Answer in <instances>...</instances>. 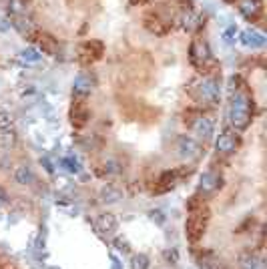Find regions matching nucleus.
Wrapping results in <instances>:
<instances>
[{"instance_id":"obj_1","label":"nucleus","mask_w":267,"mask_h":269,"mask_svg":"<svg viewBox=\"0 0 267 269\" xmlns=\"http://www.w3.org/2000/svg\"><path fill=\"white\" fill-rule=\"evenodd\" d=\"M251 115H253V99L243 91L233 93L231 101H229V111H227L229 125L235 131H243V129L249 127Z\"/></svg>"},{"instance_id":"obj_2","label":"nucleus","mask_w":267,"mask_h":269,"mask_svg":"<svg viewBox=\"0 0 267 269\" xmlns=\"http://www.w3.org/2000/svg\"><path fill=\"white\" fill-rule=\"evenodd\" d=\"M195 91H197V97H199L201 101L211 104V106H217L221 102V83L215 76H203V78H199Z\"/></svg>"},{"instance_id":"obj_3","label":"nucleus","mask_w":267,"mask_h":269,"mask_svg":"<svg viewBox=\"0 0 267 269\" xmlns=\"http://www.w3.org/2000/svg\"><path fill=\"white\" fill-rule=\"evenodd\" d=\"M175 151L183 161H193L201 157V145L197 143V139L189 137V134H179L177 143H175Z\"/></svg>"},{"instance_id":"obj_4","label":"nucleus","mask_w":267,"mask_h":269,"mask_svg":"<svg viewBox=\"0 0 267 269\" xmlns=\"http://www.w3.org/2000/svg\"><path fill=\"white\" fill-rule=\"evenodd\" d=\"M189 59H191L193 67H197V68H205L211 61H213V55H211V48H209L207 40H203V38H193V40H191Z\"/></svg>"},{"instance_id":"obj_5","label":"nucleus","mask_w":267,"mask_h":269,"mask_svg":"<svg viewBox=\"0 0 267 269\" xmlns=\"http://www.w3.org/2000/svg\"><path fill=\"white\" fill-rule=\"evenodd\" d=\"M95 87H97L95 74L93 72H81L74 78V83H72V95L78 97V99L81 97H87V95H91L95 91Z\"/></svg>"},{"instance_id":"obj_6","label":"nucleus","mask_w":267,"mask_h":269,"mask_svg":"<svg viewBox=\"0 0 267 269\" xmlns=\"http://www.w3.org/2000/svg\"><path fill=\"white\" fill-rule=\"evenodd\" d=\"M177 24L185 31V33H197L201 26H203V18H201L199 12H195L193 8H187L181 12V16L177 18Z\"/></svg>"},{"instance_id":"obj_7","label":"nucleus","mask_w":267,"mask_h":269,"mask_svg":"<svg viewBox=\"0 0 267 269\" xmlns=\"http://www.w3.org/2000/svg\"><path fill=\"white\" fill-rule=\"evenodd\" d=\"M221 185H223V179H221V175H219V173H215V171H205V173H201L199 193H203V195L215 193Z\"/></svg>"},{"instance_id":"obj_8","label":"nucleus","mask_w":267,"mask_h":269,"mask_svg":"<svg viewBox=\"0 0 267 269\" xmlns=\"http://www.w3.org/2000/svg\"><path fill=\"white\" fill-rule=\"evenodd\" d=\"M237 147H239V139H237V134L233 131H223V133L219 134V139H217V143H215V149H217V153H221V155H233L235 151H237Z\"/></svg>"},{"instance_id":"obj_9","label":"nucleus","mask_w":267,"mask_h":269,"mask_svg":"<svg viewBox=\"0 0 267 269\" xmlns=\"http://www.w3.org/2000/svg\"><path fill=\"white\" fill-rule=\"evenodd\" d=\"M237 8H239V12H241L243 18H247V20L253 22L263 12V0H239Z\"/></svg>"},{"instance_id":"obj_10","label":"nucleus","mask_w":267,"mask_h":269,"mask_svg":"<svg viewBox=\"0 0 267 269\" xmlns=\"http://www.w3.org/2000/svg\"><path fill=\"white\" fill-rule=\"evenodd\" d=\"M102 50H104V44L100 40H87L81 46V61L85 65H91L93 61H97V59L102 57Z\"/></svg>"},{"instance_id":"obj_11","label":"nucleus","mask_w":267,"mask_h":269,"mask_svg":"<svg viewBox=\"0 0 267 269\" xmlns=\"http://www.w3.org/2000/svg\"><path fill=\"white\" fill-rule=\"evenodd\" d=\"M237 40L247 48H263L265 46V34L255 29H245L241 34H237Z\"/></svg>"},{"instance_id":"obj_12","label":"nucleus","mask_w":267,"mask_h":269,"mask_svg":"<svg viewBox=\"0 0 267 269\" xmlns=\"http://www.w3.org/2000/svg\"><path fill=\"white\" fill-rule=\"evenodd\" d=\"M145 29L151 34L165 36L169 33V29H171V24H169V20L161 18L159 14H149V16H145Z\"/></svg>"},{"instance_id":"obj_13","label":"nucleus","mask_w":267,"mask_h":269,"mask_svg":"<svg viewBox=\"0 0 267 269\" xmlns=\"http://www.w3.org/2000/svg\"><path fill=\"white\" fill-rule=\"evenodd\" d=\"M10 18V26L20 34V36H33L34 34V22L29 14H22V16H8Z\"/></svg>"},{"instance_id":"obj_14","label":"nucleus","mask_w":267,"mask_h":269,"mask_svg":"<svg viewBox=\"0 0 267 269\" xmlns=\"http://www.w3.org/2000/svg\"><path fill=\"white\" fill-rule=\"evenodd\" d=\"M193 133L203 141H209L215 133V121L211 117H197V121L193 123Z\"/></svg>"},{"instance_id":"obj_15","label":"nucleus","mask_w":267,"mask_h":269,"mask_svg":"<svg viewBox=\"0 0 267 269\" xmlns=\"http://www.w3.org/2000/svg\"><path fill=\"white\" fill-rule=\"evenodd\" d=\"M95 229L99 233H104V235L115 233L117 231V217L113 213H102V215L97 217V221H95Z\"/></svg>"},{"instance_id":"obj_16","label":"nucleus","mask_w":267,"mask_h":269,"mask_svg":"<svg viewBox=\"0 0 267 269\" xmlns=\"http://www.w3.org/2000/svg\"><path fill=\"white\" fill-rule=\"evenodd\" d=\"M99 197H100V203L113 205V203H119L123 199V193H121V189L115 187V185H104V187L100 189Z\"/></svg>"},{"instance_id":"obj_17","label":"nucleus","mask_w":267,"mask_h":269,"mask_svg":"<svg viewBox=\"0 0 267 269\" xmlns=\"http://www.w3.org/2000/svg\"><path fill=\"white\" fill-rule=\"evenodd\" d=\"M38 46H40V48H38L40 52H46V55H52V57L59 52V42H57V38L46 33L38 34Z\"/></svg>"},{"instance_id":"obj_18","label":"nucleus","mask_w":267,"mask_h":269,"mask_svg":"<svg viewBox=\"0 0 267 269\" xmlns=\"http://www.w3.org/2000/svg\"><path fill=\"white\" fill-rule=\"evenodd\" d=\"M70 121H72V125L74 127H83L87 121H89V117H91V113H89V109L85 106V104H81V102H76L74 106H72V111H70Z\"/></svg>"},{"instance_id":"obj_19","label":"nucleus","mask_w":267,"mask_h":269,"mask_svg":"<svg viewBox=\"0 0 267 269\" xmlns=\"http://www.w3.org/2000/svg\"><path fill=\"white\" fill-rule=\"evenodd\" d=\"M14 181L18 185H31L34 181V173L29 165H18L14 169Z\"/></svg>"},{"instance_id":"obj_20","label":"nucleus","mask_w":267,"mask_h":269,"mask_svg":"<svg viewBox=\"0 0 267 269\" xmlns=\"http://www.w3.org/2000/svg\"><path fill=\"white\" fill-rule=\"evenodd\" d=\"M16 147V133L12 129L0 131V153H8Z\"/></svg>"},{"instance_id":"obj_21","label":"nucleus","mask_w":267,"mask_h":269,"mask_svg":"<svg viewBox=\"0 0 267 269\" xmlns=\"http://www.w3.org/2000/svg\"><path fill=\"white\" fill-rule=\"evenodd\" d=\"M239 269H263V261L255 253H247V255L241 257Z\"/></svg>"},{"instance_id":"obj_22","label":"nucleus","mask_w":267,"mask_h":269,"mask_svg":"<svg viewBox=\"0 0 267 269\" xmlns=\"http://www.w3.org/2000/svg\"><path fill=\"white\" fill-rule=\"evenodd\" d=\"M20 61H22V63H26V65H29V63H40V61H42V52H40V50H38V48H34V46H29V48H24V50H22V52H20Z\"/></svg>"},{"instance_id":"obj_23","label":"nucleus","mask_w":267,"mask_h":269,"mask_svg":"<svg viewBox=\"0 0 267 269\" xmlns=\"http://www.w3.org/2000/svg\"><path fill=\"white\" fill-rule=\"evenodd\" d=\"M151 259L145 253H135L131 257V269H149Z\"/></svg>"},{"instance_id":"obj_24","label":"nucleus","mask_w":267,"mask_h":269,"mask_svg":"<svg viewBox=\"0 0 267 269\" xmlns=\"http://www.w3.org/2000/svg\"><path fill=\"white\" fill-rule=\"evenodd\" d=\"M199 269H221V263L213 255H201L199 257Z\"/></svg>"},{"instance_id":"obj_25","label":"nucleus","mask_w":267,"mask_h":269,"mask_svg":"<svg viewBox=\"0 0 267 269\" xmlns=\"http://www.w3.org/2000/svg\"><path fill=\"white\" fill-rule=\"evenodd\" d=\"M221 38H223V42H225L227 46H233L235 42H237V26H235V24H229V26L221 33Z\"/></svg>"},{"instance_id":"obj_26","label":"nucleus","mask_w":267,"mask_h":269,"mask_svg":"<svg viewBox=\"0 0 267 269\" xmlns=\"http://www.w3.org/2000/svg\"><path fill=\"white\" fill-rule=\"evenodd\" d=\"M61 165L67 169L68 173H78V171H81V163H78L72 155H70V157H63V159H61Z\"/></svg>"},{"instance_id":"obj_27","label":"nucleus","mask_w":267,"mask_h":269,"mask_svg":"<svg viewBox=\"0 0 267 269\" xmlns=\"http://www.w3.org/2000/svg\"><path fill=\"white\" fill-rule=\"evenodd\" d=\"M12 125H14L12 115L8 111H0V131H8L12 129Z\"/></svg>"},{"instance_id":"obj_28","label":"nucleus","mask_w":267,"mask_h":269,"mask_svg":"<svg viewBox=\"0 0 267 269\" xmlns=\"http://www.w3.org/2000/svg\"><path fill=\"white\" fill-rule=\"evenodd\" d=\"M163 257H165V261L171 263V265H177L179 263V251L175 249V247H169L163 251Z\"/></svg>"},{"instance_id":"obj_29","label":"nucleus","mask_w":267,"mask_h":269,"mask_svg":"<svg viewBox=\"0 0 267 269\" xmlns=\"http://www.w3.org/2000/svg\"><path fill=\"white\" fill-rule=\"evenodd\" d=\"M149 219L155 221L157 225H163V223L167 221V215H165L161 209H153V211H149Z\"/></svg>"},{"instance_id":"obj_30","label":"nucleus","mask_w":267,"mask_h":269,"mask_svg":"<svg viewBox=\"0 0 267 269\" xmlns=\"http://www.w3.org/2000/svg\"><path fill=\"white\" fill-rule=\"evenodd\" d=\"M104 171H106V173H111V175H117V173H121L123 169H121V165H119L117 161H109V163L104 165Z\"/></svg>"},{"instance_id":"obj_31","label":"nucleus","mask_w":267,"mask_h":269,"mask_svg":"<svg viewBox=\"0 0 267 269\" xmlns=\"http://www.w3.org/2000/svg\"><path fill=\"white\" fill-rule=\"evenodd\" d=\"M115 243H117V249H119V251H123V253H129V251H131V245H129L127 239H121V237H119Z\"/></svg>"},{"instance_id":"obj_32","label":"nucleus","mask_w":267,"mask_h":269,"mask_svg":"<svg viewBox=\"0 0 267 269\" xmlns=\"http://www.w3.org/2000/svg\"><path fill=\"white\" fill-rule=\"evenodd\" d=\"M40 163L44 165V169H46L48 173H55V167H52V163H50V159H48V157H42V159H40Z\"/></svg>"},{"instance_id":"obj_33","label":"nucleus","mask_w":267,"mask_h":269,"mask_svg":"<svg viewBox=\"0 0 267 269\" xmlns=\"http://www.w3.org/2000/svg\"><path fill=\"white\" fill-rule=\"evenodd\" d=\"M111 269H123V263L115 255H111Z\"/></svg>"},{"instance_id":"obj_34","label":"nucleus","mask_w":267,"mask_h":269,"mask_svg":"<svg viewBox=\"0 0 267 269\" xmlns=\"http://www.w3.org/2000/svg\"><path fill=\"white\" fill-rule=\"evenodd\" d=\"M10 201V197H8V193H6V191H4V189H2V187H0V205H6V203Z\"/></svg>"},{"instance_id":"obj_35","label":"nucleus","mask_w":267,"mask_h":269,"mask_svg":"<svg viewBox=\"0 0 267 269\" xmlns=\"http://www.w3.org/2000/svg\"><path fill=\"white\" fill-rule=\"evenodd\" d=\"M4 22H6V20L0 18V31H10V22H8V24H4Z\"/></svg>"}]
</instances>
